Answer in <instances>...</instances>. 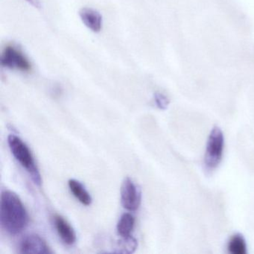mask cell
Masks as SVG:
<instances>
[{"mask_svg": "<svg viewBox=\"0 0 254 254\" xmlns=\"http://www.w3.org/2000/svg\"><path fill=\"white\" fill-rule=\"evenodd\" d=\"M0 223L11 235L21 233L29 223V215L23 202L14 191L5 190L1 194Z\"/></svg>", "mask_w": 254, "mask_h": 254, "instance_id": "cell-1", "label": "cell"}, {"mask_svg": "<svg viewBox=\"0 0 254 254\" xmlns=\"http://www.w3.org/2000/svg\"><path fill=\"white\" fill-rule=\"evenodd\" d=\"M8 146L14 158L30 174L31 178L37 185L41 186V174L37 167L32 151L19 136L11 134L8 137Z\"/></svg>", "mask_w": 254, "mask_h": 254, "instance_id": "cell-2", "label": "cell"}, {"mask_svg": "<svg viewBox=\"0 0 254 254\" xmlns=\"http://www.w3.org/2000/svg\"><path fill=\"white\" fill-rule=\"evenodd\" d=\"M224 148V137L222 130L215 126L212 128L207 144L204 157V166L207 171H213L218 167L222 160Z\"/></svg>", "mask_w": 254, "mask_h": 254, "instance_id": "cell-3", "label": "cell"}, {"mask_svg": "<svg viewBox=\"0 0 254 254\" xmlns=\"http://www.w3.org/2000/svg\"><path fill=\"white\" fill-rule=\"evenodd\" d=\"M0 64L2 67L23 72L32 70V65L24 53L17 46L8 44L2 50Z\"/></svg>", "mask_w": 254, "mask_h": 254, "instance_id": "cell-4", "label": "cell"}, {"mask_svg": "<svg viewBox=\"0 0 254 254\" xmlns=\"http://www.w3.org/2000/svg\"><path fill=\"white\" fill-rule=\"evenodd\" d=\"M142 201V192L139 187L130 179L125 178L121 187V203L127 210H137Z\"/></svg>", "mask_w": 254, "mask_h": 254, "instance_id": "cell-5", "label": "cell"}, {"mask_svg": "<svg viewBox=\"0 0 254 254\" xmlns=\"http://www.w3.org/2000/svg\"><path fill=\"white\" fill-rule=\"evenodd\" d=\"M20 251L22 254H51L50 249L46 241L38 234H31L22 239L20 244Z\"/></svg>", "mask_w": 254, "mask_h": 254, "instance_id": "cell-6", "label": "cell"}, {"mask_svg": "<svg viewBox=\"0 0 254 254\" xmlns=\"http://www.w3.org/2000/svg\"><path fill=\"white\" fill-rule=\"evenodd\" d=\"M79 17L86 27L94 33H99L103 26L102 14L92 8H83L79 11Z\"/></svg>", "mask_w": 254, "mask_h": 254, "instance_id": "cell-7", "label": "cell"}, {"mask_svg": "<svg viewBox=\"0 0 254 254\" xmlns=\"http://www.w3.org/2000/svg\"><path fill=\"white\" fill-rule=\"evenodd\" d=\"M54 224L62 240L66 245H72L76 241V234L72 226L62 215H56Z\"/></svg>", "mask_w": 254, "mask_h": 254, "instance_id": "cell-8", "label": "cell"}, {"mask_svg": "<svg viewBox=\"0 0 254 254\" xmlns=\"http://www.w3.org/2000/svg\"><path fill=\"white\" fill-rule=\"evenodd\" d=\"M69 190L78 201L85 206H90L92 203V197L86 190L85 187L75 179H70L68 182Z\"/></svg>", "mask_w": 254, "mask_h": 254, "instance_id": "cell-9", "label": "cell"}, {"mask_svg": "<svg viewBox=\"0 0 254 254\" xmlns=\"http://www.w3.org/2000/svg\"><path fill=\"white\" fill-rule=\"evenodd\" d=\"M135 225V218L131 214L124 213L119 220L117 232L122 237L130 236Z\"/></svg>", "mask_w": 254, "mask_h": 254, "instance_id": "cell-10", "label": "cell"}, {"mask_svg": "<svg viewBox=\"0 0 254 254\" xmlns=\"http://www.w3.org/2000/svg\"><path fill=\"white\" fill-rule=\"evenodd\" d=\"M122 238L123 239L117 242L115 252L126 254H132L134 252L138 246L136 239L131 236Z\"/></svg>", "mask_w": 254, "mask_h": 254, "instance_id": "cell-11", "label": "cell"}, {"mask_svg": "<svg viewBox=\"0 0 254 254\" xmlns=\"http://www.w3.org/2000/svg\"><path fill=\"white\" fill-rule=\"evenodd\" d=\"M227 249L232 254H246L247 245L243 236L240 234L233 235L229 241Z\"/></svg>", "mask_w": 254, "mask_h": 254, "instance_id": "cell-12", "label": "cell"}, {"mask_svg": "<svg viewBox=\"0 0 254 254\" xmlns=\"http://www.w3.org/2000/svg\"><path fill=\"white\" fill-rule=\"evenodd\" d=\"M154 101L160 109L166 110L169 106V99L161 93H157L154 94Z\"/></svg>", "mask_w": 254, "mask_h": 254, "instance_id": "cell-13", "label": "cell"}, {"mask_svg": "<svg viewBox=\"0 0 254 254\" xmlns=\"http://www.w3.org/2000/svg\"><path fill=\"white\" fill-rule=\"evenodd\" d=\"M25 1L37 9H42L43 5L40 0H25Z\"/></svg>", "mask_w": 254, "mask_h": 254, "instance_id": "cell-14", "label": "cell"}]
</instances>
